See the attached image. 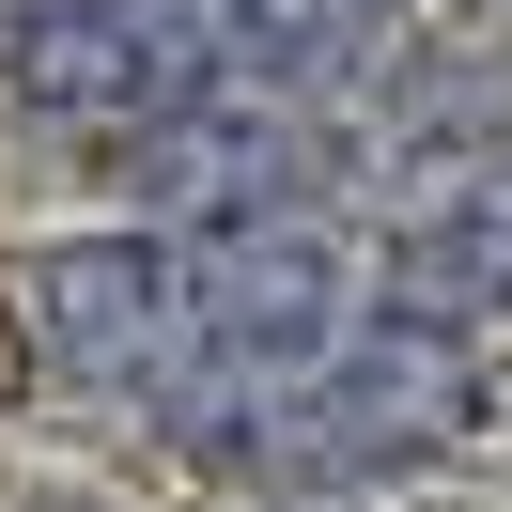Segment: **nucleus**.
<instances>
[{
    "instance_id": "obj_1",
    "label": "nucleus",
    "mask_w": 512,
    "mask_h": 512,
    "mask_svg": "<svg viewBox=\"0 0 512 512\" xmlns=\"http://www.w3.org/2000/svg\"><path fill=\"white\" fill-rule=\"evenodd\" d=\"M0 78H16V109H47L63 140H156L171 109L202 94H249L233 78V0H32L16 16V47H0Z\"/></svg>"
},
{
    "instance_id": "obj_2",
    "label": "nucleus",
    "mask_w": 512,
    "mask_h": 512,
    "mask_svg": "<svg viewBox=\"0 0 512 512\" xmlns=\"http://www.w3.org/2000/svg\"><path fill=\"white\" fill-rule=\"evenodd\" d=\"M187 280H202V388L280 404L295 373H326V357L357 342V249L311 218V202L187 233Z\"/></svg>"
},
{
    "instance_id": "obj_3",
    "label": "nucleus",
    "mask_w": 512,
    "mask_h": 512,
    "mask_svg": "<svg viewBox=\"0 0 512 512\" xmlns=\"http://www.w3.org/2000/svg\"><path fill=\"white\" fill-rule=\"evenodd\" d=\"M32 342L63 357L78 388H125V404L202 388V280H187V233L140 218V233H63V249H32Z\"/></svg>"
},
{
    "instance_id": "obj_4",
    "label": "nucleus",
    "mask_w": 512,
    "mask_h": 512,
    "mask_svg": "<svg viewBox=\"0 0 512 512\" xmlns=\"http://www.w3.org/2000/svg\"><path fill=\"white\" fill-rule=\"evenodd\" d=\"M466 419V357H450V326H419V311H388V326H357L326 373H295L280 388V450L295 466H419V450Z\"/></svg>"
},
{
    "instance_id": "obj_5",
    "label": "nucleus",
    "mask_w": 512,
    "mask_h": 512,
    "mask_svg": "<svg viewBox=\"0 0 512 512\" xmlns=\"http://www.w3.org/2000/svg\"><path fill=\"white\" fill-rule=\"evenodd\" d=\"M388 295L419 326H512V156H481L466 187H435L388 249Z\"/></svg>"
},
{
    "instance_id": "obj_6",
    "label": "nucleus",
    "mask_w": 512,
    "mask_h": 512,
    "mask_svg": "<svg viewBox=\"0 0 512 512\" xmlns=\"http://www.w3.org/2000/svg\"><path fill=\"white\" fill-rule=\"evenodd\" d=\"M388 0H233V78H311L373 32Z\"/></svg>"
},
{
    "instance_id": "obj_7",
    "label": "nucleus",
    "mask_w": 512,
    "mask_h": 512,
    "mask_svg": "<svg viewBox=\"0 0 512 512\" xmlns=\"http://www.w3.org/2000/svg\"><path fill=\"white\" fill-rule=\"evenodd\" d=\"M32 357H47V342H32V295H0V404L32 388Z\"/></svg>"
}]
</instances>
